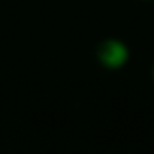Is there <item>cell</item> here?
Here are the masks:
<instances>
[{"instance_id": "cell-1", "label": "cell", "mask_w": 154, "mask_h": 154, "mask_svg": "<svg viewBox=\"0 0 154 154\" xmlns=\"http://www.w3.org/2000/svg\"><path fill=\"white\" fill-rule=\"evenodd\" d=\"M97 60L108 69H120L129 60V50L121 41L108 39L97 48Z\"/></svg>"}, {"instance_id": "cell-2", "label": "cell", "mask_w": 154, "mask_h": 154, "mask_svg": "<svg viewBox=\"0 0 154 154\" xmlns=\"http://www.w3.org/2000/svg\"><path fill=\"white\" fill-rule=\"evenodd\" d=\"M153 78H154V66H153Z\"/></svg>"}]
</instances>
